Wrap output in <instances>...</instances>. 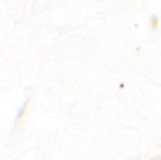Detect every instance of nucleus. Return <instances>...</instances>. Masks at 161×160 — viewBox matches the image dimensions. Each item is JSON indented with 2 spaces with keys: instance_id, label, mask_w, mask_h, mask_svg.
<instances>
[]
</instances>
